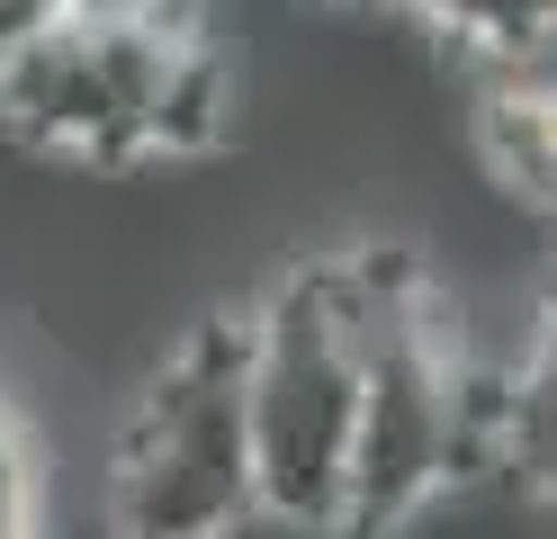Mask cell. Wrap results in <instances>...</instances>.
I'll return each mask as SVG.
<instances>
[{"label": "cell", "instance_id": "cell-1", "mask_svg": "<svg viewBox=\"0 0 557 539\" xmlns=\"http://www.w3.org/2000/svg\"><path fill=\"white\" fill-rule=\"evenodd\" d=\"M369 369V279L360 252L297 261L243 306V441H252V522L333 539L351 422Z\"/></svg>", "mask_w": 557, "mask_h": 539}, {"label": "cell", "instance_id": "cell-2", "mask_svg": "<svg viewBox=\"0 0 557 539\" xmlns=\"http://www.w3.org/2000/svg\"><path fill=\"white\" fill-rule=\"evenodd\" d=\"M109 539H243L252 441H243V306L189 323L145 378L109 450Z\"/></svg>", "mask_w": 557, "mask_h": 539}, {"label": "cell", "instance_id": "cell-3", "mask_svg": "<svg viewBox=\"0 0 557 539\" xmlns=\"http://www.w3.org/2000/svg\"><path fill=\"white\" fill-rule=\"evenodd\" d=\"M189 36V0H82L0 54V126L90 171L153 162V118Z\"/></svg>", "mask_w": 557, "mask_h": 539}, {"label": "cell", "instance_id": "cell-4", "mask_svg": "<svg viewBox=\"0 0 557 539\" xmlns=\"http://www.w3.org/2000/svg\"><path fill=\"white\" fill-rule=\"evenodd\" d=\"M476 154L531 216H557V72H540V63H495L485 72Z\"/></svg>", "mask_w": 557, "mask_h": 539}, {"label": "cell", "instance_id": "cell-5", "mask_svg": "<svg viewBox=\"0 0 557 539\" xmlns=\"http://www.w3.org/2000/svg\"><path fill=\"white\" fill-rule=\"evenodd\" d=\"M512 477L557 494V279L540 287V315L512 351Z\"/></svg>", "mask_w": 557, "mask_h": 539}, {"label": "cell", "instance_id": "cell-6", "mask_svg": "<svg viewBox=\"0 0 557 539\" xmlns=\"http://www.w3.org/2000/svg\"><path fill=\"white\" fill-rule=\"evenodd\" d=\"M387 10L423 19L432 36H449L459 54L495 63H531L540 46H557V0H387Z\"/></svg>", "mask_w": 557, "mask_h": 539}, {"label": "cell", "instance_id": "cell-7", "mask_svg": "<svg viewBox=\"0 0 557 539\" xmlns=\"http://www.w3.org/2000/svg\"><path fill=\"white\" fill-rule=\"evenodd\" d=\"M0 539H37V458L10 405H0Z\"/></svg>", "mask_w": 557, "mask_h": 539}, {"label": "cell", "instance_id": "cell-8", "mask_svg": "<svg viewBox=\"0 0 557 539\" xmlns=\"http://www.w3.org/2000/svg\"><path fill=\"white\" fill-rule=\"evenodd\" d=\"M63 10H82V0H0V54H10L18 36H37V27H54Z\"/></svg>", "mask_w": 557, "mask_h": 539}, {"label": "cell", "instance_id": "cell-9", "mask_svg": "<svg viewBox=\"0 0 557 539\" xmlns=\"http://www.w3.org/2000/svg\"><path fill=\"white\" fill-rule=\"evenodd\" d=\"M342 10H387V0H342Z\"/></svg>", "mask_w": 557, "mask_h": 539}]
</instances>
